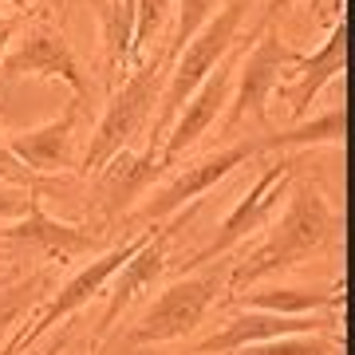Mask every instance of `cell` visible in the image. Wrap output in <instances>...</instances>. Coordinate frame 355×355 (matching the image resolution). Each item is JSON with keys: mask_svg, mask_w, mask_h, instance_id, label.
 Wrapping results in <instances>:
<instances>
[{"mask_svg": "<svg viewBox=\"0 0 355 355\" xmlns=\"http://www.w3.org/2000/svg\"><path fill=\"white\" fill-rule=\"evenodd\" d=\"M225 268H198L190 277L174 280L170 288H162L158 300L146 304L139 320H135V328L127 331V343H170V340H186L205 316H209V308H214L217 292L225 288Z\"/></svg>", "mask_w": 355, "mask_h": 355, "instance_id": "5", "label": "cell"}, {"mask_svg": "<svg viewBox=\"0 0 355 355\" xmlns=\"http://www.w3.org/2000/svg\"><path fill=\"white\" fill-rule=\"evenodd\" d=\"M340 225L343 217L328 202V193L312 182H300L296 190H288L284 205L277 209V221L268 225V237L229 268L225 288L233 292L253 288V284H265L268 277H280L288 268L304 265L312 253H320L324 245L336 241Z\"/></svg>", "mask_w": 355, "mask_h": 355, "instance_id": "1", "label": "cell"}, {"mask_svg": "<svg viewBox=\"0 0 355 355\" xmlns=\"http://www.w3.org/2000/svg\"><path fill=\"white\" fill-rule=\"evenodd\" d=\"M44 355H67V340L60 336V340L51 343V347H44Z\"/></svg>", "mask_w": 355, "mask_h": 355, "instance_id": "29", "label": "cell"}, {"mask_svg": "<svg viewBox=\"0 0 355 355\" xmlns=\"http://www.w3.org/2000/svg\"><path fill=\"white\" fill-rule=\"evenodd\" d=\"M300 51L288 48L277 24L261 28V36L241 60H237V76H233V95L225 107V130L241 127V123H265L268 119V99L277 87L288 79V67L296 64Z\"/></svg>", "mask_w": 355, "mask_h": 355, "instance_id": "6", "label": "cell"}, {"mask_svg": "<svg viewBox=\"0 0 355 355\" xmlns=\"http://www.w3.org/2000/svg\"><path fill=\"white\" fill-rule=\"evenodd\" d=\"M233 76H237V60L225 55V60L198 83V91H193L190 99L182 103V111L174 114V123H170L166 135H162V162L166 166L174 162L178 154L190 150L193 142L202 139L205 130L225 114L229 95H233Z\"/></svg>", "mask_w": 355, "mask_h": 355, "instance_id": "11", "label": "cell"}, {"mask_svg": "<svg viewBox=\"0 0 355 355\" xmlns=\"http://www.w3.org/2000/svg\"><path fill=\"white\" fill-rule=\"evenodd\" d=\"M20 331V328H16ZM16 331L8 336V343H0V355H20V340H16Z\"/></svg>", "mask_w": 355, "mask_h": 355, "instance_id": "28", "label": "cell"}, {"mask_svg": "<svg viewBox=\"0 0 355 355\" xmlns=\"http://www.w3.org/2000/svg\"><path fill=\"white\" fill-rule=\"evenodd\" d=\"M20 16L16 12H0V60H4V51L12 48V40H16V32H20Z\"/></svg>", "mask_w": 355, "mask_h": 355, "instance_id": "26", "label": "cell"}, {"mask_svg": "<svg viewBox=\"0 0 355 355\" xmlns=\"http://www.w3.org/2000/svg\"><path fill=\"white\" fill-rule=\"evenodd\" d=\"M170 60H174L170 55V44H162V48L146 51L139 60V67L123 79V87L111 95L103 119L91 130L87 150L79 158V170L83 174H99L114 154H123L146 130V123H150V114H154V103L162 99L166 76H170Z\"/></svg>", "mask_w": 355, "mask_h": 355, "instance_id": "2", "label": "cell"}, {"mask_svg": "<svg viewBox=\"0 0 355 355\" xmlns=\"http://www.w3.org/2000/svg\"><path fill=\"white\" fill-rule=\"evenodd\" d=\"M150 233H154V225H146L139 237H130V241H123V245H114V249H107V253H99L95 261H87V265L79 268L76 277H67L60 288H51V296L36 308V312H32V320H24V324H20V331H16L20 352L36 347L48 331H55L60 324H67V320L76 316V312H83L91 300H99L103 292H107V284H111L114 272L127 265V261L139 253L142 245L150 241Z\"/></svg>", "mask_w": 355, "mask_h": 355, "instance_id": "4", "label": "cell"}, {"mask_svg": "<svg viewBox=\"0 0 355 355\" xmlns=\"http://www.w3.org/2000/svg\"><path fill=\"white\" fill-rule=\"evenodd\" d=\"M245 12H249V0H225V4H221V8L186 40V48L174 51L170 76H166V87H162V99H158V111H154V135L150 139L162 142L166 127H170L174 114L182 111V103L190 99L193 91H198V83L225 60L229 51H233V44H237V36H241Z\"/></svg>", "mask_w": 355, "mask_h": 355, "instance_id": "3", "label": "cell"}, {"mask_svg": "<svg viewBox=\"0 0 355 355\" xmlns=\"http://www.w3.org/2000/svg\"><path fill=\"white\" fill-rule=\"evenodd\" d=\"M257 154H265L261 135L233 142V146H221V150L205 154V158H198V162H186V170H178L170 182H162L158 190H150L130 214L139 217V221H146V225H158V221H166V217L182 214V209H186L190 202H198L202 193H209L217 182H225L233 170H241V166L249 162V158H257Z\"/></svg>", "mask_w": 355, "mask_h": 355, "instance_id": "8", "label": "cell"}, {"mask_svg": "<svg viewBox=\"0 0 355 355\" xmlns=\"http://www.w3.org/2000/svg\"><path fill=\"white\" fill-rule=\"evenodd\" d=\"M178 0H135V40H130V64L142 60L154 48V40H162L166 20L174 16Z\"/></svg>", "mask_w": 355, "mask_h": 355, "instance_id": "21", "label": "cell"}, {"mask_svg": "<svg viewBox=\"0 0 355 355\" xmlns=\"http://www.w3.org/2000/svg\"><path fill=\"white\" fill-rule=\"evenodd\" d=\"M336 328V312H316V316H272V312H245L225 320L221 328L193 347V355H233L241 347L280 336H300V331H331Z\"/></svg>", "mask_w": 355, "mask_h": 355, "instance_id": "13", "label": "cell"}, {"mask_svg": "<svg viewBox=\"0 0 355 355\" xmlns=\"http://www.w3.org/2000/svg\"><path fill=\"white\" fill-rule=\"evenodd\" d=\"M178 225H182V217L166 221V225H154L150 241L142 245L139 253L130 257L127 265L111 277V284H107V292H103V296H107V308H103V320H99V336H107V331L119 324V316H123V312L139 300V292L150 288L154 280L162 277V268H166V245H170V237H174Z\"/></svg>", "mask_w": 355, "mask_h": 355, "instance_id": "16", "label": "cell"}, {"mask_svg": "<svg viewBox=\"0 0 355 355\" xmlns=\"http://www.w3.org/2000/svg\"><path fill=\"white\" fill-rule=\"evenodd\" d=\"M0 182H8V186H20V190H36L40 193V178L28 170L12 150H8V142L0 135Z\"/></svg>", "mask_w": 355, "mask_h": 355, "instance_id": "24", "label": "cell"}, {"mask_svg": "<svg viewBox=\"0 0 355 355\" xmlns=\"http://www.w3.org/2000/svg\"><path fill=\"white\" fill-rule=\"evenodd\" d=\"M292 4H296V0H268V8H265V28L272 24L277 16H284V12H288Z\"/></svg>", "mask_w": 355, "mask_h": 355, "instance_id": "27", "label": "cell"}, {"mask_svg": "<svg viewBox=\"0 0 355 355\" xmlns=\"http://www.w3.org/2000/svg\"><path fill=\"white\" fill-rule=\"evenodd\" d=\"M292 178H296V158H280V162L265 166L261 178H257L241 198H237V205L221 217V225L214 229V237H209V241H205L186 265L190 268L214 265L217 257H225L229 249H237L241 241H249L253 233L268 229V221L277 217V209L284 205V198H288Z\"/></svg>", "mask_w": 355, "mask_h": 355, "instance_id": "7", "label": "cell"}, {"mask_svg": "<svg viewBox=\"0 0 355 355\" xmlns=\"http://www.w3.org/2000/svg\"><path fill=\"white\" fill-rule=\"evenodd\" d=\"M48 288H51L48 272H32L28 280H20V284L0 292V343H8V336L36 312L40 300L48 296Z\"/></svg>", "mask_w": 355, "mask_h": 355, "instance_id": "20", "label": "cell"}, {"mask_svg": "<svg viewBox=\"0 0 355 355\" xmlns=\"http://www.w3.org/2000/svg\"><path fill=\"white\" fill-rule=\"evenodd\" d=\"M36 190H20V186H8V182H0V221L8 225V221H20L28 214V205H32Z\"/></svg>", "mask_w": 355, "mask_h": 355, "instance_id": "25", "label": "cell"}, {"mask_svg": "<svg viewBox=\"0 0 355 355\" xmlns=\"http://www.w3.org/2000/svg\"><path fill=\"white\" fill-rule=\"evenodd\" d=\"M343 142V107H328L324 114L316 119H300V123H292L284 130H268L261 135V146L265 150H308V146H340Z\"/></svg>", "mask_w": 355, "mask_h": 355, "instance_id": "18", "label": "cell"}, {"mask_svg": "<svg viewBox=\"0 0 355 355\" xmlns=\"http://www.w3.org/2000/svg\"><path fill=\"white\" fill-rule=\"evenodd\" d=\"M0 237L28 249V253L55 257V261H71V257H83V253L99 249V229L71 225V221L51 217L44 209V193L32 198V205H28V214L20 221H8V225L0 229Z\"/></svg>", "mask_w": 355, "mask_h": 355, "instance_id": "12", "label": "cell"}, {"mask_svg": "<svg viewBox=\"0 0 355 355\" xmlns=\"http://www.w3.org/2000/svg\"><path fill=\"white\" fill-rule=\"evenodd\" d=\"M233 300L245 312H272V316H316V312H340V288H300V284H253L233 292Z\"/></svg>", "mask_w": 355, "mask_h": 355, "instance_id": "17", "label": "cell"}, {"mask_svg": "<svg viewBox=\"0 0 355 355\" xmlns=\"http://www.w3.org/2000/svg\"><path fill=\"white\" fill-rule=\"evenodd\" d=\"M166 170L162 162V142L150 139L142 150L127 146L123 154H114L111 162L99 170V205L107 217L130 214L135 205L150 193L154 178Z\"/></svg>", "mask_w": 355, "mask_h": 355, "instance_id": "14", "label": "cell"}, {"mask_svg": "<svg viewBox=\"0 0 355 355\" xmlns=\"http://www.w3.org/2000/svg\"><path fill=\"white\" fill-rule=\"evenodd\" d=\"M4 4H8V8H12V12L20 16V12H24V8H28V4H32V0H4Z\"/></svg>", "mask_w": 355, "mask_h": 355, "instance_id": "30", "label": "cell"}, {"mask_svg": "<svg viewBox=\"0 0 355 355\" xmlns=\"http://www.w3.org/2000/svg\"><path fill=\"white\" fill-rule=\"evenodd\" d=\"M343 64H347V16H336L328 28V36L320 44L316 51H300L296 55V64L288 67V79L277 87L280 103H284V111H288L292 123H300L312 107L320 91L336 83L343 76Z\"/></svg>", "mask_w": 355, "mask_h": 355, "instance_id": "10", "label": "cell"}, {"mask_svg": "<svg viewBox=\"0 0 355 355\" xmlns=\"http://www.w3.org/2000/svg\"><path fill=\"white\" fill-rule=\"evenodd\" d=\"M99 28H103V48H107L111 76L127 71L130 40H135V0H107L99 12Z\"/></svg>", "mask_w": 355, "mask_h": 355, "instance_id": "19", "label": "cell"}, {"mask_svg": "<svg viewBox=\"0 0 355 355\" xmlns=\"http://www.w3.org/2000/svg\"><path fill=\"white\" fill-rule=\"evenodd\" d=\"M0 76L4 79H60L76 91V99L87 95V76L79 67V55L71 48V40L51 24H24L16 32L12 48L0 60Z\"/></svg>", "mask_w": 355, "mask_h": 355, "instance_id": "9", "label": "cell"}, {"mask_svg": "<svg viewBox=\"0 0 355 355\" xmlns=\"http://www.w3.org/2000/svg\"><path fill=\"white\" fill-rule=\"evenodd\" d=\"M217 12V0H178L174 4V40H170V55L186 48V40Z\"/></svg>", "mask_w": 355, "mask_h": 355, "instance_id": "23", "label": "cell"}, {"mask_svg": "<svg viewBox=\"0 0 355 355\" xmlns=\"http://www.w3.org/2000/svg\"><path fill=\"white\" fill-rule=\"evenodd\" d=\"M76 127H79V99L67 103L55 119L40 123V127L4 135V142L36 178L64 174V170L76 166Z\"/></svg>", "mask_w": 355, "mask_h": 355, "instance_id": "15", "label": "cell"}, {"mask_svg": "<svg viewBox=\"0 0 355 355\" xmlns=\"http://www.w3.org/2000/svg\"><path fill=\"white\" fill-rule=\"evenodd\" d=\"M233 355H340V340L328 331H300V336H280L253 347H241Z\"/></svg>", "mask_w": 355, "mask_h": 355, "instance_id": "22", "label": "cell"}]
</instances>
